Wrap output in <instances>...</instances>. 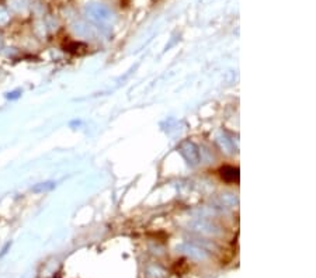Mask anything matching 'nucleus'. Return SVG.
I'll list each match as a JSON object with an SVG mask.
<instances>
[{
  "label": "nucleus",
  "instance_id": "obj_4",
  "mask_svg": "<svg viewBox=\"0 0 316 278\" xmlns=\"http://www.w3.org/2000/svg\"><path fill=\"white\" fill-rule=\"evenodd\" d=\"M55 187L54 181H45V183H38L37 185L32 187V191L35 193H45V191H51Z\"/></svg>",
  "mask_w": 316,
  "mask_h": 278
},
{
  "label": "nucleus",
  "instance_id": "obj_5",
  "mask_svg": "<svg viewBox=\"0 0 316 278\" xmlns=\"http://www.w3.org/2000/svg\"><path fill=\"white\" fill-rule=\"evenodd\" d=\"M7 20H8L7 13H6L3 8H0V24H4Z\"/></svg>",
  "mask_w": 316,
  "mask_h": 278
},
{
  "label": "nucleus",
  "instance_id": "obj_1",
  "mask_svg": "<svg viewBox=\"0 0 316 278\" xmlns=\"http://www.w3.org/2000/svg\"><path fill=\"white\" fill-rule=\"evenodd\" d=\"M180 150H182V153L184 154V157H186L191 164L198 163V160H200V152H198L197 146H196L193 142H184L182 146H180Z\"/></svg>",
  "mask_w": 316,
  "mask_h": 278
},
{
  "label": "nucleus",
  "instance_id": "obj_2",
  "mask_svg": "<svg viewBox=\"0 0 316 278\" xmlns=\"http://www.w3.org/2000/svg\"><path fill=\"white\" fill-rule=\"evenodd\" d=\"M219 174L223 181L229 184H237L239 183V169L233 166H223L219 169Z\"/></svg>",
  "mask_w": 316,
  "mask_h": 278
},
{
  "label": "nucleus",
  "instance_id": "obj_6",
  "mask_svg": "<svg viewBox=\"0 0 316 278\" xmlns=\"http://www.w3.org/2000/svg\"><path fill=\"white\" fill-rule=\"evenodd\" d=\"M20 92H11V93H8L7 94V99H10V100H13V99H17L20 94H18Z\"/></svg>",
  "mask_w": 316,
  "mask_h": 278
},
{
  "label": "nucleus",
  "instance_id": "obj_3",
  "mask_svg": "<svg viewBox=\"0 0 316 278\" xmlns=\"http://www.w3.org/2000/svg\"><path fill=\"white\" fill-rule=\"evenodd\" d=\"M89 13H90V17L95 18V20H104V18H107L110 15L108 10L103 7V6H100V4H96V6L89 7Z\"/></svg>",
  "mask_w": 316,
  "mask_h": 278
}]
</instances>
